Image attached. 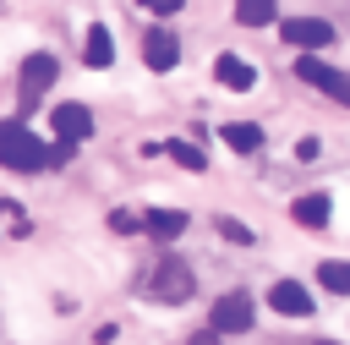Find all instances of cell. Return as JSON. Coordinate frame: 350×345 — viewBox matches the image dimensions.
Wrapping results in <instances>:
<instances>
[{
  "label": "cell",
  "mask_w": 350,
  "mask_h": 345,
  "mask_svg": "<svg viewBox=\"0 0 350 345\" xmlns=\"http://www.w3.org/2000/svg\"><path fill=\"white\" fill-rule=\"evenodd\" d=\"M0 164H11V170H44L49 164V148L22 120H0Z\"/></svg>",
  "instance_id": "6da1fadb"
},
{
  "label": "cell",
  "mask_w": 350,
  "mask_h": 345,
  "mask_svg": "<svg viewBox=\"0 0 350 345\" xmlns=\"http://www.w3.org/2000/svg\"><path fill=\"white\" fill-rule=\"evenodd\" d=\"M142 290L175 307V301H186V296L197 290V279H191V268H186L180 257H159V263L148 268V279H142Z\"/></svg>",
  "instance_id": "7a4b0ae2"
},
{
  "label": "cell",
  "mask_w": 350,
  "mask_h": 345,
  "mask_svg": "<svg viewBox=\"0 0 350 345\" xmlns=\"http://www.w3.org/2000/svg\"><path fill=\"white\" fill-rule=\"evenodd\" d=\"M295 77H301L306 88H323L334 104H350V77L334 71L328 60H317V55H295Z\"/></svg>",
  "instance_id": "3957f363"
},
{
  "label": "cell",
  "mask_w": 350,
  "mask_h": 345,
  "mask_svg": "<svg viewBox=\"0 0 350 345\" xmlns=\"http://www.w3.org/2000/svg\"><path fill=\"white\" fill-rule=\"evenodd\" d=\"M208 329L224 340V334H246L252 329V296H241V290H230V296H219L213 301V318H208Z\"/></svg>",
  "instance_id": "277c9868"
},
{
  "label": "cell",
  "mask_w": 350,
  "mask_h": 345,
  "mask_svg": "<svg viewBox=\"0 0 350 345\" xmlns=\"http://www.w3.org/2000/svg\"><path fill=\"white\" fill-rule=\"evenodd\" d=\"M279 33H284V44H295L301 55H317L323 44H334V27H328L323 16H290V22H279Z\"/></svg>",
  "instance_id": "5b68a950"
},
{
  "label": "cell",
  "mask_w": 350,
  "mask_h": 345,
  "mask_svg": "<svg viewBox=\"0 0 350 345\" xmlns=\"http://www.w3.org/2000/svg\"><path fill=\"white\" fill-rule=\"evenodd\" d=\"M49 126H55V137H60V142L71 148V142L93 137V110H88V104H71V99H66V104H55V110H49Z\"/></svg>",
  "instance_id": "8992f818"
},
{
  "label": "cell",
  "mask_w": 350,
  "mask_h": 345,
  "mask_svg": "<svg viewBox=\"0 0 350 345\" xmlns=\"http://www.w3.org/2000/svg\"><path fill=\"white\" fill-rule=\"evenodd\" d=\"M268 307L284 312V318H312V290H306L301 279H279V285L268 290Z\"/></svg>",
  "instance_id": "52a82bcc"
},
{
  "label": "cell",
  "mask_w": 350,
  "mask_h": 345,
  "mask_svg": "<svg viewBox=\"0 0 350 345\" xmlns=\"http://www.w3.org/2000/svg\"><path fill=\"white\" fill-rule=\"evenodd\" d=\"M55 71H60L55 55H27L22 60V104H38V93L55 82Z\"/></svg>",
  "instance_id": "ba28073f"
},
{
  "label": "cell",
  "mask_w": 350,
  "mask_h": 345,
  "mask_svg": "<svg viewBox=\"0 0 350 345\" xmlns=\"http://www.w3.org/2000/svg\"><path fill=\"white\" fill-rule=\"evenodd\" d=\"M142 60H148L153 71H170V66L180 60V44H175V33H164V27H153V33L142 38Z\"/></svg>",
  "instance_id": "9c48e42d"
},
{
  "label": "cell",
  "mask_w": 350,
  "mask_h": 345,
  "mask_svg": "<svg viewBox=\"0 0 350 345\" xmlns=\"http://www.w3.org/2000/svg\"><path fill=\"white\" fill-rule=\"evenodd\" d=\"M213 77H219V82H224V88H235V93H241V88H252V82H257V71H252V66H246V60H241V55H219V60H213Z\"/></svg>",
  "instance_id": "30bf717a"
},
{
  "label": "cell",
  "mask_w": 350,
  "mask_h": 345,
  "mask_svg": "<svg viewBox=\"0 0 350 345\" xmlns=\"http://www.w3.org/2000/svg\"><path fill=\"white\" fill-rule=\"evenodd\" d=\"M219 137H224L235 153H257V148H262V126H252V120H230V126H219Z\"/></svg>",
  "instance_id": "8fae6325"
},
{
  "label": "cell",
  "mask_w": 350,
  "mask_h": 345,
  "mask_svg": "<svg viewBox=\"0 0 350 345\" xmlns=\"http://www.w3.org/2000/svg\"><path fill=\"white\" fill-rule=\"evenodd\" d=\"M328 208H334V203H328L323 192H312V197H295V208H290V214H295V225L323 230V225H328Z\"/></svg>",
  "instance_id": "7c38bea8"
},
{
  "label": "cell",
  "mask_w": 350,
  "mask_h": 345,
  "mask_svg": "<svg viewBox=\"0 0 350 345\" xmlns=\"http://www.w3.org/2000/svg\"><path fill=\"white\" fill-rule=\"evenodd\" d=\"M142 230H153L159 241H175L186 230V214L180 208H153V214H142Z\"/></svg>",
  "instance_id": "4fadbf2b"
},
{
  "label": "cell",
  "mask_w": 350,
  "mask_h": 345,
  "mask_svg": "<svg viewBox=\"0 0 350 345\" xmlns=\"http://www.w3.org/2000/svg\"><path fill=\"white\" fill-rule=\"evenodd\" d=\"M279 16V0H235V22L241 27H268Z\"/></svg>",
  "instance_id": "5bb4252c"
},
{
  "label": "cell",
  "mask_w": 350,
  "mask_h": 345,
  "mask_svg": "<svg viewBox=\"0 0 350 345\" xmlns=\"http://www.w3.org/2000/svg\"><path fill=\"white\" fill-rule=\"evenodd\" d=\"M317 285L334 290V296H350V263L345 257H323L317 263Z\"/></svg>",
  "instance_id": "9a60e30c"
},
{
  "label": "cell",
  "mask_w": 350,
  "mask_h": 345,
  "mask_svg": "<svg viewBox=\"0 0 350 345\" xmlns=\"http://www.w3.org/2000/svg\"><path fill=\"white\" fill-rule=\"evenodd\" d=\"M82 55H88V66H109V60H115V49H109V27H88Z\"/></svg>",
  "instance_id": "2e32d148"
},
{
  "label": "cell",
  "mask_w": 350,
  "mask_h": 345,
  "mask_svg": "<svg viewBox=\"0 0 350 345\" xmlns=\"http://www.w3.org/2000/svg\"><path fill=\"white\" fill-rule=\"evenodd\" d=\"M109 230H115V235H137V230H142V214H131V208H115V214H109Z\"/></svg>",
  "instance_id": "e0dca14e"
},
{
  "label": "cell",
  "mask_w": 350,
  "mask_h": 345,
  "mask_svg": "<svg viewBox=\"0 0 350 345\" xmlns=\"http://www.w3.org/2000/svg\"><path fill=\"white\" fill-rule=\"evenodd\" d=\"M170 159L186 170H202V148H191V142H170Z\"/></svg>",
  "instance_id": "ac0fdd59"
},
{
  "label": "cell",
  "mask_w": 350,
  "mask_h": 345,
  "mask_svg": "<svg viewBox=\"0 0 350 345\" xmlns=\"http://www.w3.org/2000/svg\"><path fill=\"white\" fill-rule=\"evenodd\" d=\"M219 230H224L230 241H252V230H246V225H235V219H219Z\"/></svg>",
  "instance_id": "d6986e66"
},
{
  "label": "cell",
  "mask_w": 350,
  "mask_h": 345,
  "mask_svg": "<svg viewBox=\"0 0 350 345\" xmlns=\"http://www.w3.org/2000/svg\"><path fill=\"white\" fill-rule=\"evenodd\" d=\"M148 11H159V16H170V11H180V0H142Z\"/></svg>",
  "instance_id": "ffe728a7"
},
{
  "label": "cell",
  "mask_w": 350,
  "mask_h": 345,
  "mask_svg": "<svg viewBox=\"0 0 350 345\" xmlns=\"http://www.w3.org/2000/svg\"><path fill=\"white\" fill-rule=\"evenodd\" d=\"M186 345H219V334H213V329H202V334H191Z\"/></svg>",
  "instance_id": "44dd1931"
}]
</instances>
